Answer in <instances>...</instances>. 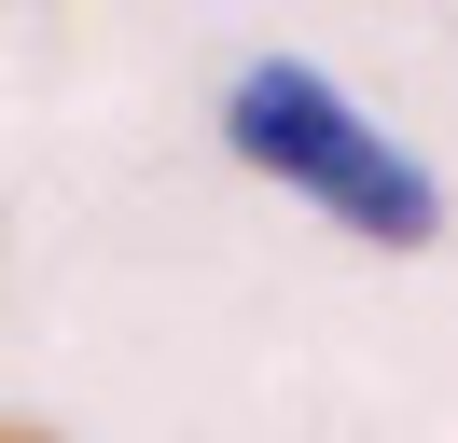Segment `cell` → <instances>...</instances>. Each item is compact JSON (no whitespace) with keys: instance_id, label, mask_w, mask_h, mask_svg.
Masks as SVG:
<instances>
[{"instance_id":"1","label":"cell","mask_w":458,"mask_h":443,"mask_svg":"<svg viewBox=\"0 0 458 443\" xmlns=\"http://www.w3.org/2000/svg\"><path fill=\"white\" fill-rule=\"evenodd\" d=\"M223 138H236V153H250L278 194L334 208L347 236H375V249H430V236H445V180H430V166L403 153V138L375 125V111L347 97L334 70H306V55H264V70H236Z\"/></svg>"},{"instance_id":"2","label":"cell","mask_w":458,"mask_h":443,"mask_svg":"<svg viewBox=\"0 0 458 443\" xmlns=\"http://www.w3.org/2000/svg\"><path fill=\"white\" fill-rule=\"evenodd\" d=\"M0 443H56V430H29V415H0Z\"/></svg>"}]
</instances>
